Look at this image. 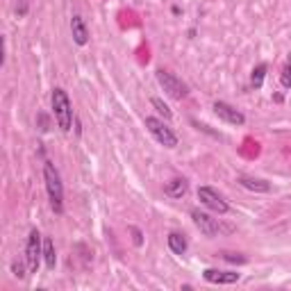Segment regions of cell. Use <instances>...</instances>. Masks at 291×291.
Listing matches in <instances>:
<instances>
[{
	"mask_svg": "<svg viewBox=\"0 0 291 291\" xmlns=\"http://www.w3.org/2000/svg\"><path fill=\"white\" fill-rule=\"evenodd\" d=\"M44 180H46V189H48L52 212L62 214L64 212V187H62V180H59L55 164H50V162L44 164Z\"/></svg>",
	"mask_w": 291,
	"mask_h": 291,
	"instance_id": "6da1fadb",
	"label": "cell"
},
{
	"mask_svg": "<svg viewBox=\"0 0 291 291\" xmlns=\"http://www.w3.org/2000/svg\"><path fill=\"white\" fill-rule=\"evenodd\" d=\"M50 100H52V114H55L57 125L64 132H68L73 125V107H71V100H68V94L64 89H59V87H55Z\"/></svg>",
	"mask_w": 291,
	"mask_h": 291,
	"instance_id": "7a4b0ae2",
	"label": "cell"
},
{
	"mask_svg": "<svg viewBox=\"0 0 291 291\" xmlns=\"http://www.w3.org/2000/svg\"><path fill=\"white\" fill-rule=\"evenodd\" d=\"M157 82H159V87H162V89L166 91L171 98H175V100H182V98L189 94L187 84L182 82L178 75H173L171 71H164V68H159V71H157Z\"/></svg>",
	"mask_w": 291,
	"mask_h": 291,
	"instance_id": "3957f363",
	"label": "cell"
},
{
	"mask_svg": "<svg viewBox=\"0 0 291 291\" xmlns=\"http://www.w3.org/2000/svg\"><path fill=\"white\" fill-rule=\"evenodd\" d=\"M146 128H148V132H150V135L164 146V148H175V146H178V137H175V132L168 128L164 121H159V118L148 116L146 118Z\"/></svg>",
	"mask_w": 291,
	"mask_h": 291,
	"instance_id": "277c9868",
	"label": "cell"
},
{
	"mask_svg": "<svg viewBox=\"0 0 291 291\" xmlns=\"http://www.w3.org/2000/svg\"><path fill=\"white\" fill-rule=\"evenodd\" d=\"M41 255H44L41 235L37 232V230H32V232H30V237H28V243H25V262H28V271H30V273H37Z\"/></svg>",
	"mask_w": 291,
	"mask_h": 291,
	"instance_id": "5b68a950",
	"label": "cell"
},
{
	"mask_svg": "<svg viewBox=\"0 0 291 291\" xmlns=\"http://www.w3.org/2000/svg\"><path fill=\"white\" fill-rule=\"evenodd\" d=\"M198 200L216 214H228L230 212V205L223 200V196H221L218 191L212 189V187H200V189H198Z\"/></svg>",
	"mask_w": 291,
	"mask_h": 291,
	"instance_id": "8992f818",
	"label": "cell"
},
{
	"mask_svg": "<svg viewBox=\"0 0 291 291\" xmlns=\"http://www.w3.org/2000/svg\"><path fill=\"white\" fill-rule=\"evenodd\" d=\"M214 114H216L218 118H223L225 123H230V125H243L246 123V116H243L239 109H235L232 105H228V102H223V100L214 102Z\"/></svg>",
	"mask_w": 291,
	"mask_h": 291,
	"instance_id": "52a82bcc",
	"label": "cell"
},
{
	"mask_svg": "<svg viewBox=\"0 0 291 291\" xmlns=\"http://www.w3.org/2000/svg\"><path fill=\"white\" fill-rule=\"evenodd\" d=\"M191 218H194L196 228L200 230L205 237H216V235H218V223H216V218H212L209 214L200 212V209H194V212H191Z\"/></svg>",
	"mask_w": 291,
	"mask_h": 291,
	"instance_id": "ba28073f",
	"label": "cell"
},
{
	"mask_svg": "<svg viewBox=\"0 0 291 291\" xmlns=\"http://www.w3.org/2000/svg\"><path fill=\"white\" fill-rule=\"evenodd\" d=\"M202 278L212 285H235L239 282L241 275L239 273H232V271H216V269H207L202 273Z\"/></svg>",
	"mask_w": 291,
	"mask_h": 291,
	"instance_id": "9c48e42d",
	"label": "cell"
},
{
	"mask_svg": "<svg viewBox=\"0 0 291 291\" xmlns=\"http://www.w3.org/2000/svg\"><path fill=\"white\" fill-rule=\"evenodd\" d=\"M71 34H73V41H75L78 46L89 44V30H87V25H84L82 16H73L71 18Z\"/></svg>",
	"mask_w": 291,
	"mask_h": 291,
	"instance_id": "30bf717a",
	"label": "cell"
},
{
	"mask_svg": "<svg viewBox=\"0 0 291 291\" xmlns=\"http://www.w3.org/2000/svg\"><path fill=\"white\" fill-rule=\"evenodd\" d=\"M239 185L248 191H255V194H266L271 191V185L262 178H252V175H241L239 178Z\"/></svg>",
	"mask_w": 291,
	"mask_h": 291,
	"instance_id": "8fae6325",
	"label": "cell"
},
{
	"mask_svg": "<svg viewBox=\"0 0 291 291\" xmlns=\"http://www.w3.org/2000/svg\"><path fill=\"white\" fill-rule=\"evenodd\" d=\"M187 189H189V185H187V180H182V178H173L164 185V194H166L168 198H182L187 194Z\"/></svg>",
	"mask_w": 291,
	"mask_h": 291,
	"instance_id": "7c38bea8",
	"label": "cell"
},
{
	"mask_svg": "<svg viewBox=\"0 0 291 291\" xmlns=\"http://www.w3.org/2000/svg\"><path fill=\"white\" fill-rule=\"evenodd\" d=\"M44 262L50 271L57 266V252H55V243H52L50 237H46L44 239Z\"/></svg>",
	"mask_w": 291,
	"mask_h": 291,
	"instance_id": "4fadbf2b",
	"label": "cell"
},
{
	"mask_svg": "<svg viewBox=\"0 0 291 291\" xmlns=\"http://www.w3.org/2000/svg\"><path fill=\"white\" fill-rule=\"evenodd\" d=\"M168 248L175 252V255H185L187 252V239L180 232H171L168 235Z\"/></svg>",
	"mask_w": 291,
	"mask_h": 291,
	"instance_id": "5bb4252c",
	"label": "cell"
},
{
	"mask_svg": "<svg viewBox=\"0 0 291 291\" xmlns=\"http://www.w3.org/2000/svg\"><path fill=\"white\" fill-rule=\"evenodd\" d=\"M264 78H266V64H257V66L252 68V75H250L252 87H255V89H262Z\"/></svg>",
	"mask_w": 291,
	"mask_h": 291,
	"instance_id": "9a60e30c",
	"label": "cell"
},
{
	"mask_svg": "<svg viewBox=\"0 0 291 291\" xmlns=\"http://www.w3.org/2000/svg\"><path fill=\"white\" fill-rule=\"evenodd\" d=\"M150 102H152V107H155L157 112H159L164 118H166V121H171V118H173V112H171V109H168V107L164 105V100H159V98H152Z\"/></svg>",
	"mask_w": 291,
	"mask_h": 291,
	"instance_id": "2e32d148",
	"label": "cell"
},
{
	"mask_svg": "<svg viewBox=\"0 0 291 291\" xmlns=\"http://www.w3.org/2000/svg\"><path fill=\"white\" fill-rule=\"evenodd\" d=\"M11 273H14V278H18V280H25V266H23V262H18V259H14L11 262Z\"/></svg>",
	"mask_w": 291,
	"mask_h": 291,
	"instance_id": "e0dca14e",
	"label": "cell"
},
{
	"mask_svg": "<svg viewBox=\"0 0 291 291\" xmlns=\"http://www.w3.org/2000/svg\"><path fill=\"white\" fill-rule=\"evenodd\" d=\"M280 82H282V87H285V89H291V62L285 64V68H282Z\"/></svg>",
	"mask_w": 291,
	"mask_h": 291,
	"instance_id": "ac0fdd59",
	"label": "cell"
},
{
	"mask_svg": "<svg viewBox=\"0 0 291 291\" xmlns=\"http://www.w3.org/2000/svg\"><path fill=\"white\" fill-rule=\"evenodd\" d=\"M223 259H228V262L232 264H246L248 259L243 257V255H239V252H223Z\"/></svg>",
	"mask_w": 291,
	"mask_h": 291,
	"instance_id": "d6986e66",
	"label": "cell"
},
{
	"mask_svg": "<svg viewBox=\"0 0 291 291\" xmlns=\"http://www.w3.org/2000/svg\"><path fill=\"white\" fill-rule=\"evenodd\" d=\"M130 235H132V241H135V246H141V243H144V235H141V230H139V228H135V225H132V228H130Z\"/></svg>",
	"mask_w": 291,
	"mask_h": 291,
	"instance_id": "ffe728a7",
	"label": "cell"
},
{
	"mask_svg": "<svg viewBox=\"0 0 291 291\" xmlns=\"http://www.w3.org/2000/svg\"><path fill=\"white\" fill-rule=\"evenodd\" d=\"M16 14H18V16H25V14H28V0H18Z\"/></svg>",
	"mask_w": 291,
	"mask_h": 291,
	"instance_id": "44dd1931",
	"label": "cell"
}]
</instances>
